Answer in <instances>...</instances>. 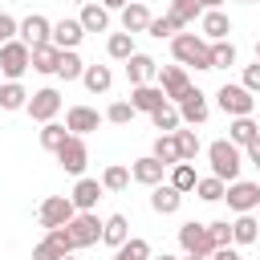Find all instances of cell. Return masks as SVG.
<instances>
[{
  "mask_svg": "<svg viewBox=\"0 0 260 260\" xmlns=\"http://www.w3.org/2000/svg\"><path fill=\"white\" fill-rule=\"evenodd\" d=\"M20 41L28 45V49H37V45H49V37H53V20L49 16H41V12H32V16H24L20 20Z\"/></svg>",
  "mask_w": 260,
  "mask_h": 260,
  "instance_id": "13",
  "label": "cell"
},
{
  "mask_svg": "<svg viewBox=\"0 0 260 260\" xmlns=\"http://www.w3.org/2000/svg\"><path fill=\"white\" fill-rule=\"evenodd\" d=\"M228 32H232V20H228L223 8H211V12L199 16V37H203L207 45H211V41H228Z\"/></svg>",
  "mask_w": 260,
  "mask_h": 260,
  "instance_id": "15",
  "label": "cell"
},
{
  "mask_svg": "<svg viewBox=\"0 0 260 260\" xmlns=\"http://www.w3.org/2000/svg\"><path fill=\"white\" fill-rule=\"evenodd\" d=\"M236 65V45L232 41H211V69H232Z\"/></svg>",
  "mask_w": 260,
  "mask_h": 260,
  "instance_id": "40",
  "label": "cell"
},
{
  "mask_svg": "<svg viewBox=\"0 0 260 260\" xmlns=\"http://www.w3.org/2000/svg\"><path fill=\"white\" fill-rule=\"evenodd\" d=\"M24 110H28V118H32V122H41V126H45V122H53V118L61 114V93H57L53 85H45V89L28 93V106H24Z\"/></svg>",
  "mask_w": 260,
  "mask_h": 260,
  "instance_id": "7",
  "label": "cell"
},
{
  "mask_svg": "<svg viewBox=\"0 0 260 260\" xmlns=\"http://www.w3.org/2000/svg\"><path fill=\"white\" fill-rule=\"evenodd\" d=\"M77 24H81L85 32H106V28H110V12H106L98 0H89V4H81V16H77Z\"/></svg>",
  "mask_w": 260,
  "mask_h": 260,
  "instance_id": "24",
  "label": "cell"
},
{
  "mask_svg": "<svg viewBox=\"0 0 260 260\" xmlns=\"http://www.w3.org/2000/svg\"><path fill=\"white\" fill-rule=\"evenodd\" d=\"M81 73H85V61L77 57V49H65V53L57 57V77H61V81H77Z\"/></svg>",
  "mask_w": 260,
  "mask_h": 260,
  "instance_id": "30",
  "label": "cell"
},
{
  "mask_svg": "<svg viewBox=\"0 0 260 260\" xmlns=\"http://www.w3.org/2000/svg\"><path fill=\"white\" fill-rule=\"evenodd\" d=\"M102 191H126L130 187V167H122V162H110L106 171H102Z\"/></svg>",
  "mask_w": 260,
  "mask_h": 260,
  "instance_id": "32",
  "label": "cell"
},
{
  "mask_svg": "<svg viewBox=\"0 0 260 260\" xmlns=\"http://www.w3.org/2000/svg\"><path fill=\"white\" fill-rule=\"evenodd\" d=\"M215 102H219V110L232 114V118H252V110H256V98H252L244 85H232V81H223V85L215 89Z\"/></svg>",
  "mask_w": 260,
  "mask_h": 260,
  "instance_id": "3",
  "label": "cell"
},
{
  "mask_svg": "<svg viewBox=\"0 0 260 260\" xmlns=\"http://www.w3.org/2000/svg\"><path fill=\"white\" fill-rule=\"evenodd\" d=\"M150 260H179V256H171V252H162V256H150Z\"/></svg>",
  "mask_w": 260,
  "mask_h": 260,
  "instance_id": "53",
  "label": "cell"
},
{
  "mask_svg": "<svg viewBox=\"0 0 260 260\" xmlns=\"http://www.w3.org/2000/svg\"><path fill=\"white\" fill-rule=\"evenodd\" d=\"M28 106V89L20 81H4L0 85V110H24Z\"/></svg>",
  "mask_w": 260,
  "mask_h": 260,
  "instance_id": "34",
  "label": "cell"
},
{
  "mask_svg": "<svg viewBox=\"0 0 260 260\" xmlns=\"http://www.w3.org/2000/svg\"><path fill=\"white\" fill-rule=\"evenodd\" d=\"M81 37H85V28H81L77 20H57V24H53V37H49V41H53V45H57V49L65 53V49H77V45H81Z\"/></svg>",
  "mask_w": 260,
  "mask_h": 260,
  "instance_id": "22",
  "label": "cell"
},
{
  "mask_svg": "<svg viewBox=\"0 0 260 260\" xmlns=\"http://www.w3.org/2000/svg\"><path fill=\"white\" fill-rule=\"evenodd\" d=\"M179 248H183L187 256H211V252H215V244H211V236H207V223L187 219V223L179 228Z\"/></svg>",
  "mask_w": 260,
  "mask_h": 260,
  "instance_id": "6",
  "label": "cell"
},
{
  "mask_svg": "<svg viewBox=\"0 0 260 260\" xmlns=\"http://www.w3.org/2000/svg\"><path fill=\"white\" fill-rule=\"evenodd\" d=\"M126 240H130V219H126V215L102 219V244H106V248H122Z\"/></svg>",
  "mask_w": 260,
  "mask_h": 260,
  "instance_id": "23",
  "label": "cell"
},
{
  "mask_svg": "<svg viewBox=\"0 0 260 260\" xmlns=\"http://www.w3.org/2000/svg\"><path fill=\"white\" fill-rule=\"evenodd\" d=\"M179 28H187V24H195L199 16H203V4L199 0H171V12H167Z\"/></svg>",
  "mask_w": 260,
  "mask_h": 260,
  "instance_id": "27",
  "label": "cell"
},
{
  "mask_svg": "<svg viewBox=\"0 0 260 260\" xmlns=\"http://www.w3.org/2000/svg\"><path fill=\"white\" fill-rule=\"evenodd\" d=\"M207 260H240V252H236V248L228 244V248H215V252H211Z\"/></svg>",
  "mask_w": 260,
  "mask_h": 260,
  "instance_id": "49",
  "label": "cell"
},
{
  "mask_svg": "<svg viewBox=\"0 0 260 260\" xmlns=\"http://www.w3.org/2000/svg\"><path fill=\"white\" fill-rule=\"evenodd\" d=\"M134 114H138V110H134L130 102H114L102 118H106V122H114V126H126V122H134Z\"/></svg>",
  "mask_w": 260,
  "mask_h": 260,
  "instance_id": "42",
  "label": "cell"
},
{
  "mask_svg": "<svg viewBox=\"0 0 260 260\" xmlns=\"http://www.w3.org/2000/svg\"><path fill=\"white\" fill-rule=\"evenodd\" d=\"M183 260H207V256H183Z\"/></svg>",
  "mask_w": 260,
  "mask_h": 260,
  "instance_id": "54",
  "label": "cell"
},
{
  "mask_svg": "<svg viewBox=\"0 0 260 260\" xmlns=\"http://www.w3.org/2000/svg\"><path fill=\"white\" fill-rule=\"evenodd\" d=\"M73 215H77V207H73V199H69V195H49V199L37 207V223H41L45 232H53V228H65Z\"/></svg>",
  "mask_w": 260,
  "mask_h": 260,
  "instance_id": "4",
  "label": "cell"
},
{
  "mask_svg": "<svg viewBox=\"0 0 260 260\" xmlns=\"http://www.w3.org/2000/svg\"><path fill=\"white\" fill-rule=\"evenodd\" d=\"M142 4H146V0H142Z\"/></svg>",
  "mask_w": 260,
  "mask_h": 260,
  "instance_id": "59",
  "label": "cell"
},
{
  "mask_svg": "<svg viewBox=\"0 0 260 260\" xmlns=\"http://www.w3.org/2000/svg\"><path fill=\"white\" fill-rule=\"evenodd\" d=\"M207 236H211L215 248H228L232 244V223L228 219H215V223H207Z\"/></svg>",
  "mask_w": 260,
  "mask_h": 260,
  "instance_id": "44",
  "label": "cell"
},
{
  "mask_svg": "<svg viewBox=\"0 0 260 260\" xmlns=\"http://www.w3.org/2000/svg\"><path fill=\"white\" fill-rule=\"evenodd\" d=\"M114 260H150V244L142 236H130L122 248H114Z\"/></svg>",
  "mask_w": 260,
  "mask_h": 260,
  "instance_id": "37",
  "label": "cell"
},
{
  "mask_svg": "<svg viewBox=\"0 0 260 260\" xmlns=\"http://www.w3.org/2000/svg\"><path fill=\"white\" fill-rule=\"evenodd\" d=\"M175 146H179V158H183V162H195V154H199V134H195V130H175Z\"/></svg>",
  "mask_w": 260,
  "mask_h": 260,
  "instance_id": "41",
  "label": "cell"
},
{
  "mask_svg": "<svg viewBox=\"0 0 260 260\" xmlns=\"http://www.w3.org/2000/svg\"><path fill=\"white\" fill-rule=\"evenodd\" d=\"M146 32L162 41V37H175V32H179V24H175L171 16H150V24H146Z\"/></svg>",
  "mask_w": 260,
  "mask_h": 260,
  "instance_id": "43",
  "label": "cell"
},
{
  "mask_svg": "<svg viewBox=\"0 0 260 260\" xmlns=\"http://www.w3.org/2000/svg\"><path fill=\"white\" fill-rule=\"evenodd\" d=\"M150 126H154L158 134H175V130L183 126V118H179V110H175V106L167 102V106H158V110L150 114Z\"/></svg>",
  "mask_w": 260,
  "mask_h": 260,
  "instance_id": "31",
  "label": "cell"
},
{
  "mask_svg": "<svg viewBox=\"0 0 260 260\" xmlns=\"http://www.w3.org/2000/svg\"><path fill=\"white\" fill-rule=\"evenodd\" d=\"M57 162H61V171H65V175H77V179H81V171H85V162H89V146H85V138L69 134V138H65V146L57 150Z\"/></svg>",
  "mask_w": 260,
  "mask_h": 260,
  "instance_id": "9",
  "label": "cell"
},
{
  "mask_svg": "<svg viewBox=\"0 0 260 260\" xmlns=\"http://www.w3.org/2000/svg\"><path fill=\"white\" fill-rule=\"evenodd\" d=\"M171 53H175V61L187 69V65H195V69H211V45L199 37V32H175L171 37Z\"/></svg>",
  "mask_w": 260,
  "mask_h": 260,
  "instance_id": "1",
  "label": "cell"
},
{
  "mask_svg": "<svg viewBox=\"0 0 260 260\" xmlns=\"http://www.w3.org/2000/svg\"><path fill=\"white\" fill-rule=\"evenodd\" d=\"M256 61H260V41H256Z\"/></svg>",
  "mask_w": 260,
  "mask_h": 260,
  "instance_id": "55",
  "label": "cell"
},
{
  "mask_svg": "<svg viewBox=\"0 0 260 260\" xmlns=\"http://www.w3.org/2000/svg\"><path fill=\"white\" fill-rule=\"evenodd\" d=\"M57 57H61V49L49 41V45H37L32 53H28V69H37V73H57Z\"/></svg>",
  "mask_w": 260,
  "mask_h": 260,
  "instance_id": "26",
  "label": "cell"
},
{
  "mask_svg": "<svg viewBox=\"0 0 260 260\" xmlns=\"http://www.w3.org/2000/svg\"><path fill=\"white\" fill-rule=\"evenodd\" d=\"M256 138H260V126H256L252 118H232V126H228V142H232V146H244V150H248Z\"/></svg>",
  "mask_w": 260,
  "mask_h": 260,
  "instance_id": "25",
  "label": "cell"
},
{
  "mask_svg": "<svg viewBox=\"0 0 260 260\" xmlns=\"http://www.w3.org/2000/svg\"><path fill=\"white\" fill-rule=\"evenodd\" d=\"M248 162H252V167H256V171H260V138H256V142H252V146H248Z\"/></svg>",
  "mask_w": 260,
  "mask_h": 260,
  "instance_id": "50",
  "label": "cell"
},
{
  "mask_svg": "<svg viewBox=\"0 0 260 260\" xmlns=\"http://www.w3.org/2000/svg\"><path fill=\"white\" fill-rule=\"evenodd\" d=\"M16 28H20V20H12L4 8H0V45H8V41H16Z\"/></svg>",
  "mask_w": 260,
  "mask_h": 260,
  "instance_id": "46",
  "label": "cell"
},
{
  "mask_svg": "<svg viewBox=\"0 0 260 260\" xmlns=\"http://www.w3.org/2000/svg\"><path fill=\"white\" fill-rule=\"evenodd\" d=\"M126 4H130V0H102V8H106V12H114V8H118V12H122V8H126Z\"/></svg>",
  "mask_w": 260,
  "mask_h": 260,
  "instance_id": "51",
  "label": "cell"
},
{
  "mask_svg": "<svg viewBox=\"0 0 260 260\" xmlns=\"http://www.w3.org/2000/svg\"><path fill=\"white\" fill-rule=\"evenodd\" d=\"M65 228H69V236H73V248H89V244L102 240V219H98V211H77Z\"/></svg>",
  "mask_w": 260,
  "mask_h": 260,
  "instance_id": "8",
  "label": "cell"
},
{
  "mask_svg": "<svg viewBox=\"0 0 260 260\" xmlns=\"http://www.w3.org/2000/svg\"><path fill=\"white\" fill-rule=\"evenodd\" d=\"M81 81H85V89H89V93H106V89L114 85V73H110V65H85Z\"/></svg>",
  "mask_w": 260,
  "mask_h": 260,
  "instance_id": "28",
  "label": "cell"
},
{
  "mask_svg": "<svg viewBox=\"0 0 260 260\" xmlns=\"http://www.w3.org/2000/svg\"><path fill=\"white\" fill-rule=\"evenodd\" d=\"M207 162H211V175L223 179V183H236V179H240V167H244L240 146H232L228 138H219V142L207 146Z\"/></svg>",
  "mask_w": 260,
  "mask_h": 260,
  "instance_id": "2",
  "label": "cell"
},
{
  "mask_svg": "<svg viewBox=\"0 0 260 260\" xmlns=\"http://www.w3.org/2000/svg\"><path fill=\"white\" fill-rule=\"evenodd\" d=\"M106 53H110L114 61H130L138 49H134V37H130V32H110V41H106Z\"/></svg>",
  "mask_w": 260,
  "mask_h": 260,
  "instance_id": "35",
  "label": "cell"
},
{
  "mask_svg": "<svg viewBox=\"0 0 260 260\" xmlns=\"http://www.w3.org/2000/svg\"><path fill=\"white\" fill-rule=\"evenodd\" d=\"M150 154H154V158H158V162H162L167 171H171L175 162H183V158H179V146H175V134H158V138H154V150H150Z\"/></svg>",
  "mask_w": 260,
  "mask_h": 260,
  "instance_id": "36",
  "label": "cell"
},
{
  "mask_svg": "<svg viewBox=\"0 0 260 260\" xmlns=\"http://www.w3.org/2000/svg\"><path fill=\"white\" fill-rule=\"evenodd\" d=\"M240 85H244V89H248V93H252V98H256V93H260V61H256V65H248V69H244V81H240Z\"/></svg>",
  "mask_w": 260,
  "mask_h": 260,
  "instance_id": "47",
  "label": "cell"
},
{
  "mask_svg": "<svg viewBox=\"0 0 260 260\" xmlns=\"http://www.w3.org/2000/svg\"><path fill=\"white\" fill-rule=\"evenodd\" d=\"M223 191H228V183H223V179H215V175H207V179H199V183H195V195H199L203 203H219V199H223Z\"/></svg>",
  "mask_w": 260,
  "mask_h": 260,
  "instance_id": "39",
  "label": "cell"
},
{
  "mask_svg": "<svg viewBox=\"0 0 260 260\" xmlns=\"http://www.w3.org/2000/svg\"><path fill=\"white\" fill-rule=\"evenodd\" d=\"M61 260H77V256H73V252H69V256H61Z\"/></svg>",
  "mask_w": 260,
  "mask_h": 260,
  "instance_id": "56",
  "label": "cell"
},
{
  "mask_svg": "<svg viewBox=\"0 0 260 260\" xmlns=\"http://www.w3.org/2000/svg\"><path fill=\"white\" fill-rule=\"evenodd\" d=\"M195 183H199V175H195L191 162H175V167H171V187H175L179 195H191Z\"/></svg>",
  "mask_w": 260,
  "mask_h": 260,
  "instance_id": "33",
  "label": "cell"
},
{
  "mask_svg": "<svg viewBox=\"0 0 260 260\" xmlns=\"http://www.w3.org/2000/svg\"><path fill=\"white\" fill-rule=\"evenodd\" d=\"M126 77H130V85H150V81L158 77V61H154L150 53H134V57L126 61Z\"/></svg>",
  "mask_w": 260,
  "mask_h": 260,
  "instance_id": "17",
  "label": "cell"
},
{
  "mask_svg": "<svg viewBox=\"0 0 260 260\" xmlns=\"http://www.w3.org/2000/svg\"><path fill=\"white\" fill-rule=\"evenodd\" d=\"M65 138H69V130H65L61 122H45V126H41V146H45V150L57 154V150L65 146Z\"/></svg>",
  "mask_w": 260,
  "mask_h": 260,
  "instance_id": "38",
  "label": "cell"
},
{
  "mask_svg": "<svg viewBox=\"0 0 260 260\" xmlns=\"http://www.w3.org/2000/svg\"><path fill=\"white\" fill-rule=\"evenodd\" d=\"M175 110H179V118H183V122H191V126L207 122V114H211V110H207V98H203V89H195V85H191V89H187V93L175 102Z\"/></svg>",
  "mask_w": 260,
  "mask_h": 260,
  "instance_id": "14",
  "label": "cell"
},
{
  "mask_svg": "<svg viewBox=\"0 0 260 260\" xmlns=\"http://www.w3.org/2000/svg\"><path fill=\"white\" fill-rule=\"evenodd\" d=\"M98 126H102V114H98L93 106H69V110H65V130H69V134L85 138V134H93Z\"/></svg>",
  "mask_w": 260,
  "mask_h": 260,
  "instance_id": "12",
  "label": "cell"
},
{
  "mask_svg": "<svg viewBox=\"0 0 260 260\" xmlns=\"http://www.w3.org/2000/svg\"><path fill=\"white\" fill-rule=\"evenodd\" d=\"M69 199H73V207H77V211H93V207H98V199H102V183H98V179H85V175H81V179L73 183Z\"/></svg>",
  "mask_w": 260,
  "mask_h": 260,
  "instance_id": "19",
  "label": "cell"
},
{
  "mask_svg": "<svg viewBox=\"0 0 260 260\" xmlns=\"http://www.w3.org/2000/svg\"><path fill=\"white\" fill-rule=\"evenodd\" d=\"M158 89L167 93V102L175 106L187 89H191V77H187V69L183 65H158Z\"/></svg>",
  "mask_w": 260,
  "mask_h": 260,
  "instance_id": "11",
  "label": "cell"
},
{
  "mask_svg": "<svg viewBox=\"0 0 260 260\" xmlns=\"http://www.w3.org/2000/svg\"><path fill=\"white\" fill-rule=\"evenodd\" d=\"M28 45L24 41H8V45H0V73H4V81H20L24 77V69H28Z\"/></svg>",
  "mask_w": 260,
  "mask_h": 260,
  "instance_id": "5",
  "label": "cell"
},
{
  "mask_svg": "<svg viewBox=\"0 0 260 260\" xmlns=\"http://www.w3.org/2000/svg\"><path fill=\"white\" fill-rule=\"evenodd\" d=\"M240 4H256V0H240Z\"/></svg>",
  "mask_w": 260,
  "mask_h": 260,
  "instance_id": "58",
  "label": "cell"
},
{
  "mask_svg": "<svg viewBox=\"0 0 260 260\" xmlns=\"http://www.w3.org/2000/svg\"><path fill=\"white\" fill-rule=\"evenodd\" d=\"M73 4H89V0H73Z\"/></svg>",
  "mask_w": 260,
  "mask_h": 260,
  "instance_id": "57",
  "label": "cell"
},
{
  "mask_svg": "<svg viewBox=\"0 0 260 260\" xmlns=\"http://www.w3.org/2000/svg\"><path fill=\"white\" fill-rule=\"evenodd\" d=\"M199 4H203V12H211V8H219L223 0H199Z\"/></svg>",
  "mask_w": 260,
  "mask_h": 260,
  "instance_id": "52",
  "label": "cell"
},
{
  "mask_svg": "<svg viewBox=\"0 0 260 260\" xmlns=\"http://www.w3.org/2000/svg\"><path fill=\"white\" fill-rule=\"evenodd\" d=\"M256 240H260V223L252 219V211L236 215L232 219V244H256Z\"/></svg>",
  "mask_w": 260,
  "mask_h": 260,
  "instance_id": "29",
  "label": "cell"
},
{
  "mask_svg": "<svg viewBox=\"0 0 260 260\" xmlns=\"http://www.w3.org/2000/svg\"><path fill=\"white\" fill-rule=\"evenodd\" d=\"M32 260H61V252H57L49 240H41V244L32 248Z\"/></svg>",
  "mask_w": 260,
  "mask_h": 260,
  "instance_id": "48",
  "label": "cell"
},
{
  "mask_svg": "<svg viewBox=\"0 0 260 260\" xmlns=\"http://www.w3.org/2000/svg\"><path fill=\"white\" fill-rule=\"evenodd\" d=\"M223 199H228V207L236 211V215H248L256 203H260V183H248V179H236V183H228V191H223Z\"/></svg>",
  "mask_w": 260,
  "mask_h": 260,
  "instance_id": "10",
  "label": "cell"
},
{
  "mask_svg": "<svg viewBox=\"0 0 260 260\" xmlns=\"http://www.w3.org/2000/svg\"><path fill=\"white\" fill-rule=\"evenodd\" d=\"M45 240H49V244H53V248H57L61 256H69V252H77V248H73V236H69V228H53V232H49Z\"/></svg>",
  "mask_w": 260,
  "mask_h": 260,
  "instance_id": "45",
  "label": "cell"
},
{
  "mask_svg": "<svg viewBox=\"0 0 260 260\" xmlns=\"http://www.w3.org/2000/svg\"><path fill=\"white\" fill-rule=\"evenodd\" d=\"M162 175H167V167H162L154 154H142V158H134V162H130V179H134V183H142V187H158V183H162Z\"/></svg>",
  "mask_w": 260,
  "mask_h": 260,
  "instance_id": "16",
  "label": "cell"
},
{
  "mask_svg": "<svg viewBox=\"0 0 260 260\" xmlns=\"http://www.w3.org/2000/svg\"><path fill=\"white\" fill-rule=\"evenodd\" d=\"M146 24H150V8L142 4V0H130L126 8H122V32H146Z\"/></svg>",
  "mask_w": 260,
  "mask_h": 260,
  "instance_id": "21",
  "label": "cell"
},
{
  "mask_svg": "<svg viewBox=\"0 0 260 260\" xmlns=\"http://www.w3.org/2000/svg\"><path fill=\"white\" fill-rule=\"evenodd\" d=\"M150 207H154L158 215H175V211L183 207V195H179L171 183H158V187H150Z\"/></svg>",
  "mask_w": 260,
  "mask_h": 260,
  "instance_id": "20",
  "label": "cell"
},
{
  "mask_svg": "<svg viewBox=\"0 0 260 260\" xmlns=\"http://www.w3.org/2000/svg\"><path fill=\"white\" fill-rule=\"evenodd\" d=\"M130 106H134L138 114H154L158 106H167V93L158 89V81H150V85H134V89H130Z\"/></svg>",
  "mask_w": 260,
  "mask_h": 260,
  "instance_id": "18",
  "label": "cell"
}]
</instances>
